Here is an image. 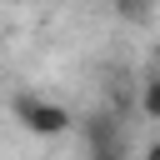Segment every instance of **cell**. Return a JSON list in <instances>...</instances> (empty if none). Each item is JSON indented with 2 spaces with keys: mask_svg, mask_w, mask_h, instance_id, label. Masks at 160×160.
<instances>
[{
  "mask_svg": "<svg viewBox=\"0 0 160 160\" xmlns=\"http://www.w3.org/2000/svg\"><path fill=\"white\" fill-rule=\"evenodd\" d=\"M10 115H15L20 130H30V135H40V140H55V135H70V130H75L70 105H60V100H50V95H40V90H20V95L10 100Z\"/></svg>",
  "mask_w": 160,
  "mask_h": 160,
  "instance_id": "cell-1",
  "label": "cell"
},
{
  "mask_svg": "<svg viewBox=\"0 0 160 160\" xmlns=\"http://www.w3.org/2000/svg\"><path fill=\"white\" fill-rule=\"evenodd\" d=\"M80 140H85V150H120V145H130L120 110H90V115H80Z\"/></svg>",
  "mask_w": 160,
  "mask_h": 160,
  "instance_id": "cell-2",
  "label": "cell"
},
{
  "mask_svg": "<svg viewBox=\"0 0 160 160\" xmlns=\"http://www.w3.org/2000/svg\"><path fill=\"white\" fill-rule=\"evenodd\" d=\"M135 105H140V115H145V120H155V125H160V75H145V80H140Z\"/></svg>",
  "mask_w": 160,
  "mask_h": 160,
  "instance_id": "cell-3",
  "label": "cell"
},
{
  "mask_svg": "<svg viewBox=\"0 0 160 160\" xmlns=\"http://www.w3.org/2000/svg\"><path fill=\"white\" fill-rule=\"evenodd\" d=\"M85 160H130V145H120V150H85Z\"/></svg>",
  "mask_w": 160,
  "mask_h": 160,
  "instance_id": "cell-4",
  "label": "cell"
},
{
  "mask_svg": "<svg viewBox=\"0 0 160 160\" xmlns=\"http://www.w3.org/2000/svg\"><path fill=\"white\" fill-rule=\"evenodd\" d=\"M115 15H125V20H145L150 10H145V5H115Z\"/></svg>",
  "mask_w": 160,
  "mask_h": 160,
  "instance_id": "cell-5",
  "label": "cell"
},
{
  "mask_svg": "<svg viewBox=\"0 0 160 160\" xmlns=\"http://www.w3.org/2000/svg\"><path fill=\"white\" fill-rule=\"evenodd\" d=\"M140 160H160V140H150V145L140 150Z\"/></svg>",
  "mask_w": 160,
  "mask_h": 160,
  "instance_id": "cell-6",
  "label": "cell"
},
{
  "mask_svg": "<svg viewBox=\"0 0 160 160\" xmlns=\"http://www.w3.org/2000/svg\"><path fill=\"white\" fill-rule=\"evenodd\" d=\"M150 75H160V50H155V70H150Z\"/></svg>",
  "mask_w": 160,
  "mask_h": 160,
  "instance_id": "cell-7",
  "label": "cell"
}]
</instances>
